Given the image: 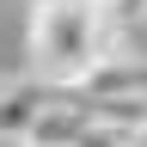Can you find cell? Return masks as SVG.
<instances>
[{
	"mask_svg": "<svg viewBox=\"0 0 147 147\" xmlns=\"http://www.w3.org/2000/svg\"><path fill=\"white\" fill-rule=\"evenodd\" d=\"M117 49L110 0H37L31 12V74L43 86H80L98 55Z\"/></svg>",
	"mask_w": 147,
	"mask_h": 147,
	"instance_id": "6da1fadb",
	"label": "cell"
},
{
	"mask_svg": "<svg viewBox=\"0 0 147 147\" xmlns=\"http://www.w3.org/2000/svg\"><path fill=\"white\" fill-rule=\"evenodd\" d=\"M37 147H74V141H37Z\"/></svg>",
	"mask_w": 147,
	"mask_h": 147,
	"instance_id": "52a82bcc",
	"label": "cell"
},
{
	"mask_svg": "<svg viewBox=\"0 0 147 147\" xmlns=\"http://www.w3.org/2000/svg\"><path fill=\"white\" fill-rule=\"evenodd\" d=\"M0 147H25V141H12V135H0Z\"/></svg>",
	"mask_w": 147,
	"mask_h": 147,
	"instance_id": "8992f818",
	"label": "cell"
},
{
	"mask_svg": "<svg viewBox=\"0 0 147 147\" xmlns=\"http://www.w3.org/2000/svg\"><path fill=\"white\" fill-rule=\"evenodd\" d=\"M147 86V61H135V55L110 49L92 61V74L80 80V92H92V98H117V92H141Z\"/></svg>",
	"mask_w": 147,
	"mask_h": 147,
	"instance_id": "7a4b0ae2",
	"label": "cell"
},
{
	"mask_svg": "<svg viewBox=\"0 0 147 147\" xmlns=\"http://www.w3.org/2000/svg\"><path fill=\"white\" fill-rule=\"evenodd\" d=\"M80 129H86V110H80V104H67V98H43V110H37L25 147H37V141H74Z\"/></svg>",
	"mask_w": 147,
	"mask_h": 147,
	"instance_id": "277c9868",
	"label": "cell"
},
{
	"mask_svg": "<svg viewBox=\"0 0 147 147\" xmlns=\"http://www.w3.org/2000/svg\"><path fill=\"white\" fill-rule=\"evenodd\" d=\"M74 147H141V129L110 123V117H86V129L74 135Z\"/></svg>",
	"mask_w": 147,
	"mask_h": 147,
	"instance_id": "5b68a950",
	"label": "cell"
},
{
	"mask_svg": "<svg viewBox=\"0 0 147 147\" xmlns=\"http://www.w3.org/2000/svg\"><path fill=\"white\" fill-rule=\"evenodd\" d=\"M43 80H12V86H0V135H12V141H25L31 135V123H37V110H43Z\"/></svg>",
	"mask_w": 147,
	"mask_h": 147,
	"instance_id": "3957f363",
	"label": "cell"
}]
</instances>
